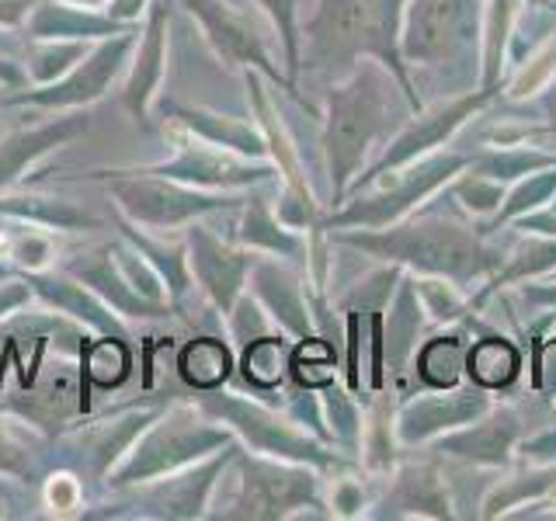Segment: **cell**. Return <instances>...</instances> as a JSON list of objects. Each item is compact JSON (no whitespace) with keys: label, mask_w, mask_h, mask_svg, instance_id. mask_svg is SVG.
I'll list each match as a JSON object with an SVG mask.
<instances>
[{"label":"cell","mask_w":556,"mask_h":521,"mask_svg":"<svg viewBox=\"0 0 556 521\" xmlns=\"http://www.w3.org/2000/svg\"><path fill=\"white\" fill-rule=\"evenodd\" d=\"M459 358H463V347L456 338H439V341H431L421 358H417V369H421V376L431 382V386H456V379H459Z\"/></svg>","instance_id":"8992f818"},{"label":"cell","mask_w":556,"mask_h":521,"mask_svg":"<svg viewBox=\"0 0 556 521\" xmlns=\"http://www.w3.org/2000/svg\"><path fill=\"white\" fill-rule=\"evenodd\" d=\"M185 361H199V372L188 376L191 382H199V386H213V382H219L226 376V369H230V355H226V347L216 344V341L191 344Z\"/></svg>","instance_id":"52a82bcc"},{"label":"cell","mask_w":556,"mask_h":521,"mask_svg":"<svg viewBox=\"0 0 556 521\" xmlns=\"http://www.w3.org/2000/svg\"><path fill=\"white\" fill-rule=\"evenodd\" d=\"M400 4L404 0H320V11L309 25L317 60H352L355 52H379L410 94L393 46Z\"/></svg>","instance_id":"6da1fadb"},{"label":"cell","mask_w":556,"mask_h":521,"mask_svg":"<svg viewBox=\"0 0 556 521\" xmlns=\"http://www.w3.org/2000/svg\"><path fill=\"white\" fill-rule=\"evenodd\" d=\"M265 4L275 11V17L282 22V28H286V39H289V49L295 46V39H292V22H289V14H292V0H265Z\"/></svg>","instance_id":"9c48e42d"},{"label":"cell","mask_w":556,"mask_h":521,"mask_svg":"<svg viewBox=\"0 0 556 521\" xmlns=\"http://www.w3.org/2000/svg\"><path fill=\"white\" fill-rule=\"evenodd\" d=\"M355 243L379 254H390V257H407L414 265L452 275V278H463L469 271L477 275L491 265L473 237H466L459 226H445V223L407 226V230H396L393 237H365Z\"/></svg>","instance_id":"7a4b0ae2"},{"label":"cell","mask_w":556,"mask_h":521,"mask_svg":"<svg viewBox=\"0 0 556 521\" xmlns=\"http://www.w3.org/2000/svg\"><path fill=\"white\" fill-rule=\"evenodd\" d=\"M265 355L268 358H261L257 347H251L248 352V376H254L257 382H275L278 372H282V344L265 341Z\"/></svg>","instance_id":"ba28073f"},{"label":"cell","mask_w":556,"mask_h":521,"mask_svg":"<svg viewBox=\"0 0 556 521\" xmlns=\"http://www.w3.org/2000/svg\"><path fill=\"white\" fill-rule=\"evenodd\" d=\"M382 87L372 77H358L352 87L330 94V167L338 191L352 178L369 139L382 126Z\"/></svg>","instance_id":"3957f363"},{"label":"cell","mask_w":556,"mask_h":521,"mask_svg":"<svg viewBox=\"0 0 556 521\" xmlns=\"http://www.w3.org/2000/svg\"><path fill=\"white\" fill-rule=\"evenodd\" d=\"M477 17V0H414L407 56L442 60L456 49Z\"/></svg>","instance_id":"277c9868"},{"label":"cell","mask_w":556,"mask_h":521,"mask_svg":"<svg viewBox=\"0 0 556 521\" xmlns=\"http://www.w3.org/2000/svg\"><path fill=\"white\" fill-rule=\"evenodd\" d=\"M518 372V352L501 338H486L473 344L469 352V376H473L480 386H504L511 382Z\"/></svg>","instance_id":"5b68a950"}]
</instances>
